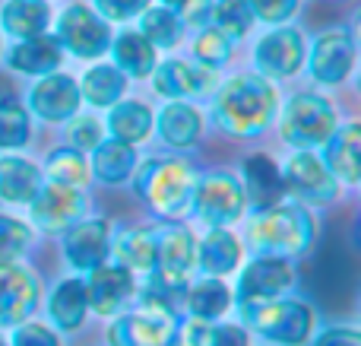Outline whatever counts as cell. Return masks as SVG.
I'll list each match as a JSON object with an SVG mask.
<instances>
[{"mask_svg": "<svg viewBox=\"0 0 361 346\" xmlns=\"http://www.w3.org/2000/svg\"><path fill=\"white\" fill-rule=\"evenodd\" d=\"M209 324H212V321L187 318L184 324H178V328L171 330V337L165 340V346H206V337H209Z\"/></svg>", "mask_w": 361, "mask_h": 346, "instance_id": "cell-43", "label": "cell"}, {"mask_svg": "<svg viewBox=\"0 0 361 346\" xmlns=\"http://www.w3.org/2000/svg\"><path fill=\"white\" fill-rule=\"evenodd\" d=\"M193 264H197V239L184 222H169L162 232H156V267L146 277L184 283Z\"/></svg>", "mask_w": 361, "mask_h": 346, "instance_id": "cell-12", "label": "cell"}, {"mask_svg": "<svg viewBox=\"0 0 361 346\" xmlns=\"http://www.w3.org/2000/svg\"><path fill=\"white\" fill-rule=\"evenodd\" d=\"M200 131H203V118L193 105L187 102H169L159 112V133L169 146H190L197 143Z\"/></svg>", "mask_w": 361, "mask_h": 346, "instance_id": "cell-29", "label": "cell"}, {"mask_svg": "<svg viewBox=\"0 0 361 346\" xmlns=\"http://www.w3.org/2000/svg\"><path fill=\"white\" fill-rule=\"evenodd\" d=\"M314 235H317L314 216L298 203H276L269 210H260L247 226L254 251L273 258H298L314 245Z\"/></svg>", "mask_w": 361, "mask_h": 346, "instance_id": "cell-3", "label": "cell"}, {"mask_svg": "<svg viewBox=\"0 0 361 346\" xmlns=\"http://www.w3.org/2000/svg\"><path fill=\"white\" fill-rule=\"evenodd\" d=\"M197 172L184 159H146L133 169V188L156 216L169 222H184L193 213Z\"/></svg>", "mask_w": 361, "mask_h": 346, "instance_id": "cell-2", "label": "cell"}, {"mask_svg": "<svg viewBox=\"0 0 361 346\" xmlns=\"http://www.w3.org/2000/svg\"><path fill=\"white\" fill-rule=\"evenodd\" d=\"M42 188V172L19 156L0 159V201L6 203H32Z\"/></svg>", "mask_w": 361, "mask_h": 346, "instance_id": "cell-26", "label": "cell"}, {"mask_svg": "<svg viewBox=\"0 0 361 346\" xmlns=\"http://www.w3.org/2000/svg\"><path fill=\"white\" fill-rule=\"evenodd\" d=\"M44 172L54 184H67V188H82L89 178V162L80 150H54L44 162Z\"/></svg>", "mask_w": 361, "mask_h": 346, "instance_id": "cell-35", "label": "cell"}, {"mask_svg": "<svg viewBox=\"0 0 361 346\" xmlns=\"http://www.w3.org/2000/svg\"><path fill=\"white\" fill-rule=\"evenodd\" d=\"M118 264L130 273H149L156 267V229H127L111 245Z\"/></svg>", "mask_w": 361, "mask_h": 346, "instance_id": "cell-30", "label": "cell"}, {"mask_svg": "<svg viewBox=\"0 0 361 346\" xmlns=\"http://www.w3.org/2000/svg\"><path fill=\"white\" fill-rule=\"evenodd\" d=\"M57 42L76 57H99L111 48V29L95 10L73 4L57 19Z\"/></svg>", "mask_w": 361, "mask_h": 346, "instance_id": "cell-8", "label": "cell"}, {"mask_svg": "<svg viewBox=\"0 0 361 346\" xmlns=\"http://www.w3.org/2000/svg\"><path fill=\"white\" fill-rule=\"evenodd\" d=\"M324 165L336 181L355 184L361 178V131L358 124H343L324 143Z\"/></svg>", "mask_w": 361, "mask_h": 346, "instance_id": "cell-21", "label": "cell"}, {"mask_svg": "<svg viewBox=\"0 0 361 346\" xmlns=\"http://www.w3.org/2000/svg\"><path fill=\"white\" fill-rule=\"evenodd\" d=\"M180 29H184V25H180L175 19V13H169L165 6L143 10V25H140V35H143L152 48H171V44H178Z\"/></svg>", "mask_w": 361, "mask_h": 346, "instance_id": "cell-36", "label": "cell"}, {"mask_svg": "<svg viewBox=\"0 0 361 346\" xmlns=\"http://www.w3.org/2000/svg\"><path fill=\"white\" fill-rule=\"evenodd\" d=\"M137 169V146L121 140H102L92 150V175L105 184H124Z\"/></svg>", "mask_w": 361, "mask_h": 346, "instance_id": "cell-25", "label": "cell"}, {"mask_svg": "<svg viewBox=\"0 0 361 346\" xmlns=\"http://www.w3.org/2000/svg\"><path fill=\"white\" fill-rule=\"evenodd\" d=\"M244 207V188L235 175L228 172H216L197 181V194H193V213L206 222L209 229H225L228 222L241 220Z\"/></svg>", "mask_w": 361, "mask_h": 346, "instance_id": "cell-7", "label": "cell"}, {"mask_svg": "<svg viewBox=\"0 0 361 346\" xmlns=\"http://www.w3.org/2000/svg\"><path fill=\"white\" fill-rule=\"evenodd\" d=\"M108 131H111L114 140L133 146L152 131V112L143 102H121L108 114Z\"/></svg>", "mask_w": 361, "mask_h": 346, "instance_id": "cell-32", "label": "cell"}, {"mask_svg": "<svg viewBox=\"0 0 361 346\" xmlns=\"http://www.w3.org/2000/svg\"><path fill=\"white\" fill-rule=\"evenodd\" d=\"M231 309V290L216 277H203L200 283L187 286V318L219 321Z\"/></svg>", "mask_w": 361, "mask_h": 346, "instance_id": "cell-28", "label": "cell"}, {"mask_svg": "<svg viewBox=\"0 0 361 346\" xmlns=\"http://www.w3.org/2000/svg\"><path fill=\"white\" fill-rule=\"evenodd\" d=\"M80 95L95 108H108L118 105V99L124 95V73L118 67H108V64H99L92 67L86 76H82V89Z\"/></svg>", "mask_w": 361, "mask_h": 346, "instance_id": "cell-33", "label": "cell"}, {"mask_svg": "<svg viewBox=\"0 0 361 346\" xmlns=\"http://www.w3.org/2000/svg\"><path fill=\"white\" fill-rule=\"evenodd\" d=\"M254 61H257L260 76L286 80V76L298 73L301 64H305V38H301L298 29L282 25V29L260 38V44L254 51Z\"/></svg>", "mask_w": 361, "mask_h": 346, "instance_id": "cell-14", "label": "cell"}, {"mask_svg": "<svg viewBox=\"0 0 361 346\" xmlns=\"http://www.w3.org/2000/svg\"><path fill=\"white\" fill-rule=\"evenodd\" d=\"M143 10H149V0H95V13L105 23H124V19L140 16Z\"/></svg>", "mask_w": 361, "mask_h": 346, "instance_id": "cell-40", "label": "cell"}, {"mask_svg": "<svg viewBox=\"0 0 361 346\" xmlns=\"http://www.w3.org/2000/svg\"><path fill=\"white\" fill-rule=\"evenodd\" d=\"M336 108L324 95L298 93L286 102L282 112V140L298 153H311L314 146H324L336 131Z\"/></svg>", "mask_w": 361, "mask_h": 346, "instance_id": "cell-5", "label": "cell"}, {"mask_svg": "<svg viewBox=\"0 0 361 346\" xmlns=\"http://www.w3.org/2000/svg\"><path fill=\"white\" fill-rule=\"evenodd\" d=\"M89 315V296H86V280L70 277L51 292L48 299V318L57 324V330H76Z\"/></svg>", "mask_w": 361, "mask_h": 346, "instance_id": "cell-24", "label": "cell"}, {"mask_svg": "<svg viewBox=\"0 0 361 346\" xmlns=\"http://www.w3.org/2000/svg\"><path fill=\"white\" fill-rule=\"evenodd\" d=\"M32 213V226H38L42 232H67L73 222L82 220L86 213V197H82L80 188H67V184H42L38 194L32 197L29 203Z\"/></svg>", "mask_w": 361, "mask_h": 346, "instance_id": "cell-10", "label": "cell"}, {"mask_svg": "<svg viewBox=\"0 0 361 346\" xmlns=\"http://www.w3.org/2000/svg\"><path fill=\"white\" fill-rule=\"evenodd\" d=\"M0 346H10V343H6V340H4V337H0Z\"/></svg>", "mask_w": 361, "mask_h": 346, "instance_id": "cell-48", "label": "cell"}, {"mask_svg": "<svg viewBox=\"0 0 361 346\" xmlns=\"http://www.w3.org/2000/svg\"><path fill=\"white\" fill-rule=\"evenodd\" d=\"M276 89L267 76L241 73L219 86L212 99V118L231 137H257L276 118Z\"/></svg>", "mask_w": 361, "mask_h": 346, "instance_id": "cell-1", "label": "cell"}, {"mask_svg": "<svg viewBox=\"0 0 361 346\" xmlns=\"http://www.w3.org/2000/svg\"><path fill=\"white\" fill-rule=\"evenodd\" d=\"M231 38H225L219 29H203L197 35V44H193V54H197V61H200V67H206V70H216V67H225L228 64V57H231Z\"/></svg>", "mask_w": 361, "mask_h": 346, "instance_id": "cell-39", "label": "cell"}, {"mask_svg": "<svg viewBox=\"0 0 361 346\" xmlns=\"http://www.w3.org/2000/svg\"><path fill=\"white\" fill-rule=\"evenodd\" d=\"M10 346H61V337H57V330H51L48 324L25 321L13 330Z\"/></svg>", "mask_w": 361, "mask_h": 346, "instance_id": "cell-42", "label": "cell"}, {"mask_svg": "<svg viewBox=\"0 0 361 346\" xmlns=\"http://www.w3.org/2000/svg\"><path fill=\"white\" fill-rule=\"evenodd\" d=\"M352 64H355V38L345 29H330L314 42L311 51V76L317 83L336 86L349 76Z\"/></svg>", "mask_w": 361, "mask_h": 346, "instance_id": "cell-16", "label": "cell"}, {"mask_svg": "<svg viewBox=\"0 0 361 346\" xmlns=\"http://www.w3.org/2000/svg\"><path fill=\"white\" fill-rule=\"evenodd\" d=\"M254 19L263 23H286L295 10H298V0H247Z\"/></svg>", "mask_w": 361, "mask_h": 346, "instance_id": "cell-44", "label": "cell"}, {"mask_svg": "<svg viewBox=\"0 0 361 346\" xmlns=\"http://www.w3.org/2000/svg\"><path fill=\"white\" fill-rule=\"evenodd\" d=\"M241 321L250 324L254 334H260L263 340L279 343V346H305L311 340L314 330V309L298 299H269V302H257V305H244Z\"/></svg>", "mask_w": 361, "mask_h": 346, "instance_id": "cell-4", "label": "cell"}, {"mask_svg": "<svg viewBox=\"0 0 361 346\" xmlns=\"http://www.w3.org/2000/svg\"><path fill=\"white\" fill-rule=\"evenodd\" d=\"M29 143V114L19 102L0 99V150H19Z\"/></svg>", "mask_w": 361, "mask_h": 346, "instance_id": "cell-37", "label": "cell"}, {"mask_svg": "<svg viewBox=\"0 0 361 346\" xmlns=\"http://www.w3.org/2000/svg\"><path fill=\"white\" fill-rule=\"evenodd\" d=\"M241 264V241L228 229H209L203 241H197V267L206 277L222 280L225 273H235Z\"/></svg>", "mask_w": 361, "mask_h": 346, "instance_id": "cell-23", "label": "cell"}, {"mask_svg": "<svg viewBox=\"0 0 361 346\" xmlns=\"http://www.w3.org/2000/svg\"><path fill=\"white\" fill-rule=\"evenodd\" d=\"M244 201L260 213V210H269L276 203H282L286 197V181H282V169L263 153H254V156L244 159Z\"/></svg>", "mask_w": 361, "mask_h": 346, "instance_id": "cell-19", "label": "cell"}, {"mask_svg": "<svg viewBox=\"0 0 361 346\" xmlns=\"http://www.w3.org/2000/svg\"><path fill=\"white\" fill-rule=\"evenodd\" d=\"M63 254L70 267L89 273L95 267L108 264L111 254V226L105 220H80L63 232Z\"/></svg>", "mask_w": 361, "mask_h": 346, "instance_id": "cell-13", "label": "cell"}, {"mask_svg": "<svg viewBox=\"0 0 361 346\" xmlns=\"http://www.w3.org/2000/svg\"><path fill=\"white\" fill-rule=\"evenodd\" d=\"M86 296H89V309L95 315H102V318L118 315L121 305L137 296V280L121 264H102L95 270H89Z\"/></svg>", "mask_w": 361, "mask_h": 346, "instance_id": "cell-15", "label": "cell"}, {"mask_svg": "<svg viewBox=\"0 0 361 346\" xmlns=\"http://www.w3.org/2000/svg\"><path fill=\"white\" fill-rule=\"evenodd\" d=\"M282 181H286V194H295L307 203H330L339 194V181L314 153H295L286 162Z\"/></svg>", "mask_w": 361, "mask_h": 346, "instance_id": "cell-11", "label": "cell"}, {"mask_svg": "<svg viewBox=\"0 0 361 346\" xmlns=\"http://www.w3.org/2000/svg\"><path fill=\"white\" fill-rule=\"evenodd\" d=\"M295 286V264L292 258H273V254H257L238 277L235 302L238 309L269 299H282Z\"/></svg>", "mask_w": 361, "mask_h": 346, "instance_id": "cell-6", "label": "cell"}, {"mask_svg": "<svg viewBox=\"0 0 361 346\" xmlns=\"http://www.w3.org/2000/svg\"><path fill=\"white\" fill-rule=\"evenodd\" d=\"M0 23L13 38H35L44 35L51 23V10L44 0H6L0 10Z\"/></svg>", "mask_w": 361, "mask_h": 346, "instance_id": "cell-27", "label": "cell"}, {"mask_svg": "<svg viewBox=\"0 0 361 346\" xmlns=\"http://www.w3.org/2000/svg\"><path fill=\"white\" fill-rule=\"evenodd\" d=\"M42 299L38 277L19 261L0 264V328H19L32 321Z\"/></svg>", "mask_w": 361, "mask_h": 346, "instance_id": "cell-9", "label": "cell"}, {"mask_svg": "<svg viewBox=\"0 0 361 346\" xmlns=\"http://www.w3.org/2000/svg\"><path fill=\"white\" fill-rule=\"evenodd\" d=\"M70 140H73V150L86 153V150H95V146L102 143V124L95 118H82L73 124V131H70Z\"/></svg>", "mask_w": 361, "mask_h": 346, "instance_id": "cell-46", "label": "cell"}, {"mask_svg": "<svg viewBox=\"0 0 361 346\" xmlns=\"http://www.w3.org/2000/svg\"><path fill=\"white\" fill-rule=\"evenodd\" d=\"M63 48L54 35H35V38H23L19 44H13V51L6 54L13 70L29 76H48L61 67Z\"/></svg>", "mask_w": 361, "mask_h": 346, "instance_id": "cell-22", "label": "cell"}, {"mask_svg": "<svg viewBox=\"0 0 361 346\" xmlns=\"http://www.w3.org/2000/svg\"><path fill=\"white\" fill-rule=\"evenodd\" d=\"M212 29H219L225 38H241L247 35L250 23H254V13H250L247 0H212Z\"/></svg>", "mask_w": 361, "mask_h": 346, "instance_id": "cell-34", "label": "cell"}, {"mask_svg": "<svg viewBox=\"0 0 361 346\" xmlns=\"http://www.w3.org/2000/svg\"><path fill=\"white\" fill-rule=\"evenodd\" d=\"M178 324L156 311L137 309L130 315H121L118 321L108 328V343L111 346H165Z\"/></svg>", "mask_w": 361, "mask_h": 346, "instance_id": "cell-18", "label": "cell"}, {"mask_svg": "<svg viewBox=\"0 0 361 346\" xmlns=\"http://www.w3.org/2000/svg\"><path fill=\"white\" fill-rule=\"evenodd\" d=\"M162 6L169 13H175L180 25H200L209 19L212 0H162Z\"/></svg>", "mask_w": 361, "mask_h": 346, "instance_id": "cell-41", "label": "cell"}, {"mask_svg": "<svg viewBox=\"0 0 361 346\" xmlns=\"http://www.w3.org/2000/svg\"><path fill=\"white\" fill-rule=\"evenodd\" d=\"M311 346H361V334L355 328H330L317 334V340Z\"/></svg>", "mask_w": 361, "mask_h": 346, "instance_id": "cell-47", "label": "cell"}, {"mask_svg": "<svg viewBox=\"0 0 361 346\" xmlns=\"http://www.w3.org/2000/svg\"><path fill=\"white\" fill-rule=\"evenodd\" d=\"M32 245V229L16 216H0V264L19 261Z\"/></svg>", "mask_w": 361, "mask_h": 346, "instance_id": "cell-38", "label": "cell"}, {"mask_svg": "<svg viewBox=\"0 0 361 346\" xmlns=\"http://www.w3.org/2000/svg\"><path fill=\"white\" fill-rule=\"evenodd\" d=\"M152 86L159 95H169V99H203V95L216 93V70L197 67V64L187 61H165L156 67L152 76Z\"/></svg>", "mask_w": 361, "mask_h": 346, "instance_id": "cell-17", "label": "cell"}, {"mask_svg": "<svg viewBox=\"0 0 361 346\" xmlns=\"http://www.w3.org/2000/svg\"><path fill=\"white\" fill-rule=\"evenodd\" d=\"M206 346H250L247 330L241 324H209V337H206Z\"/></svg>", "mask_w": 361, "mask_h": 346, "instance_id": "cell-45", "label": "cell"}, {"mask_svg": "<svg viewBox=\"0 0 361 346\" xmlns=\"http://www.w3.org/2000/svg\"><path fill=\"white\" fill-rule=\"evenodd\" d=\"M111 51L121 73H130L140 80L156 70V48L140 32H121L118 38H111Z\"/></svg>", "mask_w": 361, "mask_h": 346, "instance_id": "cell-31", "label": "cell"}, {"mask_svg": "<svg viewBox=\"0 0 361 346\" xmlns=\"http://www.w3.org/2000/svg\"><path fill=\"white\" fill-rule=\"evenodd\" d=\"M80 83L63 73H48L35 89H32V112L42 121H67L80 108Z\"/></svg>", "mask_w": 361, "mask_h": 346, "instance_id": "cell-20", "label": "cell"}]
</instances>
